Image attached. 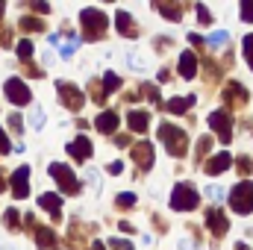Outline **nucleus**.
<instances>
[{
	"label": "nucleus",
	"instance_id": "obj_1",
	"mask_svg": "<svg viewBox=\"0 0 253 250\" xmlns=\"http://www.w3.org/2000/svg\"><path fill=\"white\" fill-rule=\"evenodd\" d=\"M159 141L165 144V150L171 156H186V150H189L186 129H180V126H174V124H159Z\"/></svg>",
	"mask_w": 253,
	"mask_h": 250
},
{
	"label": "nucleus",
	"instance_id": "obj_2",
	"mask_svg": "<svg viewBox=\"0 0 253 250\" xmlns=\"http://www.w3.org/2000/svg\"><path fill=\"white\" fill-rule=\"evenodd\" d=\"M80 21H83L85 39H91V42H97V39L106 33V24H109V18H106L100 9H83V12H80Z\"/></svg>",
	"mask_w": 253,
	"mask_h": 250
},
{
	"label": "nucleus",
	"instance_id": "obj_3",
	"mask_svg": "<svg viewBox=\"0 0 253 250\" xmlns=\"http://www.w3.org/2000/svg\"><path fill=\"white\" fill-rule=\"evenodd\" d=\"M230 206H233V212H239V215H248L253 212V183H239V186H233L230 191Z\"/></svg>",
	"mask_w": 253,
	"mask_h": 250
},
{
	"label": "nucleus",
	"instance_id": "obj_4",
	"mask_svg": "<svg viewBox=\"0 0 253 250\" xmlns=\"http://www.w3.org/2000/svg\"><path fill=\"white\" fill-rule=\"evenodd\" d=\"M197 203H200V194H197V188L191 186V183H180V186L174 188V194H171V206H174L177 212L194 209Z\"/></svg>",
	"mask_w": 253,
	"mask_h": 250
},
{
	"label": "nucleus",
	"instance_id": "obj_5",
	"mask_svg": "<svg viewBox=\"0 0 253 250\" xmlns=\"http://www.w3.org/2000/svg\"><path fill=\"white\" fill-rule=\"evenodd\" d=\"M50 177L59 183V188H62L65 194H77L80 191V180L74 177V171L68 165H62V162H53L50 165Z\"/></svg>",
	"mask_w": 253,
	"mask_h": 250
},
{
	"label": "nucleus",
	"instance_id": "obj_6",
	"mask_svg": "<svg viewBox=\"0 0 253 250\" xmlns=\"http://www.w3.org/2000/svg\"><path fill=\"white\" fill-rule=\"evenodd\" d=\"M56 91H59V100H62L71 112H80V109H83L85 97H83V91H80L74 83H65V80H59V83H56Z\"/></svg>",
	"mask_w": 253,
	"mask_h": 250
},
{
	"label": "nucleus",
	"instance_id": "obj_7",
	"mask_svg": "<svg viewBox=\"0 0 253 250\" xmlns=\"http://www.w3.org/2000/svg\"><path fill=\"white\" fill-rule=\"evenodd\" d=\"M3 91H6V97L15 103V106H27L33 97H30V88H27V83L24 80H18V77H9L6 83H3Z\"/></svg>",
	"mask_w": 253,
	"mask_h": 250
},
{
	"label": "nucleus",
	"instance_id": "obj_8",
	"mask_svg": "<svg viewBox=\"0 0 253 250\" xmlns=\"http://www.w3.org/2000/svg\"><path fill=\"white\" fill-rule=\"evenodd\" d=\"M209 126L218 132V138H221L224 144L233 138V118H230L224 109H218V112H212V115H209Z\"/></svg>",
	"mask_w": 253,
	"mask_h": 250
},
{
	"label": "nucleus",
	"instance_id": "obj_9",
	"mask_svg": "<svg viewBox=\"0 0 253 250\" xmlns=\"http://www.w3.org/2000/svg\"><path fill=\"white\" fill-rule=\"evenodd\" d=\"M206 227L212 230V236H227V230H230V221H227V215L221 212V209H209L206 212Z\"/></svg>",
	"mask_w": 253,
	"mask_h": 250
},
{
	"label": "nucleus",
	"instance_id": "obj_10",
	"mask_svg": "<svg viewBox=\"0 0 253 250\" xmlns=\"http://www.w3.org/2000/svg\"><path fill=\"white\" fill-rule=\"evenodd\" d=\"M12 194H15L18 200L30 194V168H27V165H21V168L12 174Z\"/></svg>",
	"mask_w": 253,
	"mask_h": 250
},
{
	"label": "nucleus",
	"instance_id": "obj_11",
	"mask_svg": "<svg viewBox=\"0 0 253 250\" xmlns=\"http://www.w3.org/2000/svg\"><path fill=\"white\" fill-rule=\"evenodd\" d=\"M224 100H227L230 106H245V103H248L245 85H242V83H227V85H224Z\"/></svg>",
	"mask_w": 253,
	"mask_h": 250
},
{
	"label": "nucleus",
	"instance_id": "obj_12",
	"mask_svg": "<svg viewBox=\"0 0 253 250\" xmlns=\"http://www.w3.org/2000/svg\"><path fill=\"white\" fill-rule=\"evenodd\" d=\"M118 124H121V115L115 112V109H106V112H100L97 115V121H94V126H97V132H115L118 129Z\"/></svg>",
	"mask_w": 253,
	"mask_h": 250
},
{
	"label": "nucleus",
	"instance_id": "obj_13",
	"mask_svg": "<svg viewBox=\"0 0 253 250\" xmlns=\"http://www.w3.org/2000/svg\"><path fill=\"white\" fill-rule=\"evenodd\" d=\"M68 153H71L77 162H83V159L91 156V141H88L85 135H77L74 141H68Z\"/></svg>",
	"mask_w": 253,
	"mask_h": 250
},
{
	"label": "nucleus",
	"instance_id": "obj_14",
	"mask_svg": "<svg viewBox=\"0 0 253 250\" xmlns=\"http://www.w3.org/2000/svg\"><path fill=\"white\" fill-rule=\"evenodd\" d=\"M132 159H135L144 171H150V165H153V144H150V141H138V144L132 147Z\"/></svg>",
	"mask_w": 253,
	"mask_h": 250
},
{
	"label": "nucleus",
	"instance_id": "obj_15",
	"mask_svg": "<svg viewBox=\"0 0 253 250\" xmlns=\"http://www.w3.org/2000/svg\"><path fill=\"white\" fill-rule=\"evenodd\" d=\"M233 165V159H230V153H218V156H212L206 165H203V171L209 174V177H218V174H224L227 168Z\"/></svg>",
	"mask_w": 253,
	"mask_h": 250
},
{
	"label": "nucleus",
	"instance_id": "obj_16",
	"mask_svg": "<svg viewBox=\"0 0 253 250\" xmlns=\"http://www.w3.org/2000/svg\"><path fill=\"white\" fill-rule=\"evenodd\" d=\"M36 245H39L42 250H56L59 248V239H56L53 230H47V227H36Z\"/></svg>",
	"mask_w": 253,
	"mask_h": 250
},
{
	"label": "nucleus",
	"instance_id": "obj_17",
	"mask_svg": "<svg viewBox=\"0 0 253 250\" xmlns=\"http://www.w3.org/2000/svg\"><path fill=\"white\" fill-rule=\"evenodd\" d=\"M39 206L47 209V212L53 215V221L62 218V197H59V194H42V197H39Z\"/></svg>",
	"mask_w": 253,
	"mask_h": 250
},
{
	"label": "nucleus",
	"instance_id": "obj_18",
	"mask_svg": "<svg viewBox=\"0 0 253 250\" xmlns=\"http://www.w3.org/2000/svg\"><path fill=\"white\" fill-rule=\"evenodd\" d=\"M150 115L147 112H141V109H129V115H126V124H129V129L132 132H147V121Z\"/></svg>",
	"mask_w": 253,
	"mask_h": 250
},
{
	"label": "nucleus",
	"instance_id": "obj_19",
	"mask_svg": "<svg viewBox=\"0 0 253 250\" xmlns=\"http://www.w3.org/2000/svg\"><path fill=\"white\" fill-rule=\"evenodd\" d=\"M115 24H118V33L126 36V39H135V36H138V30L132 27V18H129L126 12H115Z\"/></svg>",
	"mask_w": 253,
	"mask_h": 250
},
{
	"label": "nucleus",
	"instance_id": "obj_20",
	"mask_svg": "<svg viewBox=\"0 0 253 250\" xmlns=\"http://www.w3.org/2000/svg\"><path fill=\"white\" fill-rule=\"evenodd\" d=\"M197 74V56L191 53V50H186L183 56H180V77H186V80H191Z\"/></svg>",
	"mask_w": 253,
	"mask_h": 250
},
{
	"label": "nucleus",
	"instance_id": "obj_21",
	"mask_svg": "<svg viewBox=\"0 0 253 250\" xmlns=\"http://www.w3.org/2000/svg\"><path fill=\"white\" fill-rule=\"evenodd\" d=\"M191 106H194V94H189V97H174V100H168V103H165V109H168V112H174V115L189 112Z\"/></svg>",
	"mask_w": 253,
	"mask_h": 250
},
{
	"label": "nucleus",
	"instance_id": "obj_22",
	"mask_svg": "<svg viewBox=\"0 0 253 250\" xmlns=\"http://www.w3.org/2000/svg\"><path fill=\"white\" fill-rule=\"evenodd\" d=\"M156 12H162L171 21H180L183 18V6H171V3H156Z\"/></svg>",
	"mask_w": 253,
	"mask_h": 250
},
{
	"label": "nucleus",
	"instance_id": "obj_23",
	"mask_svg": "<svg viewBox=\"0 0 253 250\" xmlns=\"http://www.w3.org/2000/svg\"><path fill=\"white\" fill-rule=\"evenodd\" d=\"M115 88H121V77H115V71H109V74L103 77V91H106V94H112Z\"/></svg>",
	"mask_w": 253,
	"mask_h": 250
},
{
	"label": "nucleus",
	"instance_id": "obj_24",
	"mask_svg": "<svg viewBox=\"0 0 253 250\" xmlns=\"http://www.w3.org/2000/svg\"><path fill=\"white\" fill-rule=\"evenodd\" d=\"M21 30H27V33H39V30H44V24H42L39 18H21Z\"/></svg>",
	"mask_w": 253,
	"mask_h": 250
},
{
	"label": "nucleus",
	"instance_id": "obj_25",
	"mask_svg": "<svg viewBox=\"0 0 253 250\" xmlns=\"http://www.w3.org/2000/svg\"><path fill=\"white\" fill-rule=\"evenodd\" d=\"M18 59H24V62H30V59H33V42H27V39H24V42L18 44Z\"/></svg>",
	"mask_w": 253,
	"mask_h": 250
},
{
	"label": "nucleus",
	"instance_id": "obj_26",
	"mask_svg": "<svg viewBox=\"0 0 253 250\" xmlns=\"http://www.w3.org/2000/svg\"><path fill=\"white\" fill-rule=\"evenodd\" d=\"M3 227H9V230L18 227V209H6L3 212Z\"/></svg>",
	"mask_w": 253,
	"mask_h": 250
},
{
	"label": "nucleus",
	"instance_id": "obj_27",
	"mask_svg": "<svg viewBox=\"0 0 253 250\" xmlns=\"http://www.w3.org/2000/svg\"><path fill=\"white\" fill-rule=\"evenodd\" d=\"M242 21L253 24V0H242Z\"/></svg>",
	"mask_w": 253,
	"mask_h": 250
},
{
	"label": "nucleus",
	"instance_id": "obj_28",
	"mask_svg": "<svg viewBox=\"0 0 253 250\" xmlns=\"http://www.w3.org/2000/svg\"><path fill=\"white\" fill-rule=\"evenodd\" d=\"M245 59H248V65L253 68V33L245 36Z\"/></svg>",
	"mask_w": 253,
	"mask_h": 250
},
{
	"label": "nucleus",
	"instance_id": "obj_29",
	"mask_svg": "<svg viewBox=\"0 0 253 250\" xmlns=\"http://www.w3.org/2000/svg\"><path fill=\"white\" fill-rule=\"evenodd\" d=\"M9 126H12V132H21V129H24V121H21V115H18V112H12V115H9Z\"/></svg>",
	"mask_w": 253,
	"mask_h": 250
},
{
	"label": "nucleus",
	"instance_id": "obj_30",
	"mask_svg": "<svg viewBox=\"0 0 253 250\" xmlns=\"http://www.w3.org/2000/svg\"><path fill=\"white\" fill-rule=\"evenodd\" d=\"M74 50H77V39H68L62 44V56L68 59V56H74Z\"/></svg>",
	"mask_w": 253,
	"mask_h": 250
},
{
	"label": "nucleus",
	"instance_id": "obj_31",
	"mask_svg": "<svg viewBox=\"0 0 253 250\" xmlns=\"http://www.w3.org/2000/svg\"><path fill=\"white\" fill-rule=\"evenodd\" d=\"M236 168H239V171H242V174H251V171H253V159H248V156H242V159H239V165H236Z\"/></svg>",
	"mask_w": 253,
	"mask_h": 250
},
{
	"label": "nucleus",
	"instance_id": "obj_32",
	"mask_svg": "<svg viewBox=\"0 0 253 250\" xmlns=\"http://www.w3.org/2000/svg\"><path fill=\"white\" fill-rule=\"evenodd\" d=\"M209 144H212V138H209V135H203V138H200V144H197V159H203V153L209 150Z\"/></svg>",
	"mask_w": 253,
	"mask_h": 250
},
{
	"label": "nucleus",
	"instance_id": "obj_33",
	"mask_svg": "<svg viewBox=\"0 0 253 250\" xmlns=\"http://www.w3.org/2000/svg\"><path fill=\"white\" fill-rule=\"evenodd\" d=\"M109 248H112V250H132V245L124 242V239H112V242H109Z\"/></svg>",
	"mask_w": 253,
	"mask_h": 250
},
{
	"label": "nucleus",
	"instance_id": "obj_34",
	"mask_svg": "<svg viewBox=\"0 0 253 250\" xmlns=\"http://www.w3.org/2000/svg\"><path fill=\"white\" fill-rule=\"evenodd\" d=\"M115 203H118V206H132V203H135V194H129V191H126V194H118Z\"/></svg>",
	"mask_w": 253,
	"mask_h": 250
},
{
	"label": "nucleus",
	"instance_id": "obj_35",
	"mask_svg": "<svg viewBox=\"0 0 253 250\" xmlns=\"http://www.w3.org/2000/svg\"><path fill=\"white\" fill-rule=\"evenodd\" d=\"M197 18H200V24H212V15L206 6H197Z\"/></svg>",
	"mask_w": 253,
	"mask_h": 250
},
{
	"label": "nucleus",
	"instance_id": "obj_36",
	"mask_svg": "<svg viewBox=\"0 0 253 250\" xmlns=\"http://www.w3.org/2000/svg\"><path fill=\"white\" fill-rule=\"evenodd\" d=\"M224 42H227V33L224 30H218V33L209 36V44H224Z\"/></svg>",
	"mask_w": 253,
	"mask_h": 250
},
{
	"label": "nucleus",
	"instance_id": "obj_37",
	"mask_svg": "<svg viewBox=\"0 0 253 250\" xmlns=\"http://www.w3.org/2000/svg\"><path fill=\"white\" fill-rule=\"evenodd\" d=\"M141 91H144L153 103H159V94H156V88H153V85H141Z\"/></svg>",
	"mask_w": 253,
	"mask_h": 250
},
{
	"label": "nucleus",
	"instance_id": "obj_38",
	"mask_svg": "<svg viewBox=\"0 0 253 250\" xmlns=\"http://www.w3.org/2000/svg\"><path fill=\"white\" fill-rule=\"evenodd\" d=\"M33 12H39V15H47V12H50V6H47V3H33Z\"/></svg>",
	"mask_w": 253,
	"mask_h": 250
},
{
	"label": "nucleus",
	"instance_id": "obj_39",
	"mask_svg": "<svg viewBox=\"0 0 253 250\" xmlns=\"http://www.w3.org/2000/svg\"><path fill=\"white\" fill-rule=\"evenodd\" d=\"M106 171H109V174H121V171H124V165H121V162H109V165H106Z\"/></svg>",
	"mask_w": 253,
	"mask_h": 250
},
{
	"label": "nucleus",
	"instance_id": "obj_40",
	"mask_svg": "<svg viewBox=\"0 0 253 250\" xmlns=\"http://www.w3.org/2000/svg\"><path fill=\"white\" fill-rule=\"evenodd\" d=\"M0 153H9V138H6L3 129H0Z\"/></svg>",
	"mask_w": 253,
	"mask_h": 250
},
{
	"label": "nucleus",
	"instance_id": "obj_41",
	"mask_svg": "<svg viewBox=\"0 0 253 250\" xmlns=\"http://www.w3.org/2000/svg\"><path fill=\"white\" fill-rule=\"evenodd\" d=\"M115 144H118V147H126V144H129V138H126V135H118V138H115Z\"/></svg>",
	"mask_w": 253,
	"mask_h": 250
},
{
	"label": "nucleus",
	"instance_id": "obj_42",
	"mask_svg": "<svg viewBox=\"0 0 253 250\" xmlns=\"http://www.w3.org/2000/svg\"><path fill=\"white\" fill-rule=\"evenodd\" d=\"M189 42H191V44H203V39H200L197 33H191V36H189Z\"/></svg>",
	"mask_w": 253,
	"mask_h": 250
},
{
	"label": "nucleus",
	"instance_id": "obj_43",
	"mask_svg": "<svg viewBox=\"0 0 253 250\" xmlns=\"http://www.w3.org/2000/svg\"><path fill=\"white\" fill-rule=\"evenodd\" d=\"M91 250H103V245L100 242H91Z\"/></svg>",
	"mask_w": 253,
	"mask_h": 250
},
{
	"label": "nucleus",
	"instance_id": "obj_44",
	"mask_svg": "<svg viewBox=\"0 0 253 250\" xmlns=\"http://www.w3.org/2000/svg\"><path fill=\"white\" fill-rule=\"evenodd\" d=\"M236 250H251V248H248L245 242H239V245H236Z\"/></svg>",
	"mask_w": 253,
	"mask_h": 250
},
{
	"label": "nucleus",
	"instance_id": "obj_45",
	"mask_svg": "<svg viewBox=\"0 0 253 250\" xmlns=\"http://www.w3.org/2000/svg\"><path fill=\"white\" fill-rule=\"evenodd\" d=\"M3 12H6V3H3V0H0V18H3Z\"/></svg>",
	"mask_w": 253,
	"mask_h": 250
},
{
	"label": "nucleus",
	"instance_id": "obj_46",
	"mask_svg": "<svg viewBox=\"0 0 253 250\" xmlns=\"http://www.w3.org/2000/svg\"><path fill=\"white\" fill-rule=\"evenodd\" d=\"M3 188H6V183H3V174H0V191H3Z\"/></svg>",
	"mask_w": 253,
	"mask_h": 250
}]
</instances>
